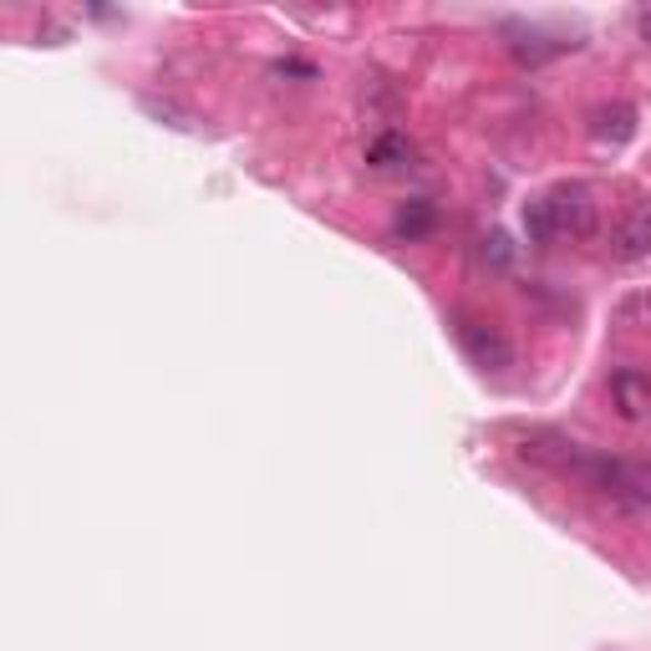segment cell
I'll return each instance as SVG.
<instances>
[{
	"mask_svg": "<svg viewBox=\"0 0 651 651\" xmlns=\"http://www.w3.org/2000/svg\"><path fill=\"white\" fill-rule=\"evenodd\" d=\"M641 37H647V46H651V11L641 16Z\"/></svg>",
	"mask_w": 651,
	"mask_h": 651,
	"instance_id": "10",
	"label": "cell"
},
{
	"mask_svg": "<svg viewBox=\"0 0 651 651\" xmlns=\"http://www.w3.org/2000/svg\"><path fill=\"white\" fill-rule=\"evenodd\" d=\"M427 225H433V209H427L423 199H413L407 209H397V235L417 239V235H427Z\"/></svg>",
	"mask_w": 651,
	"mask_h": 651,
	"instance_id": "7",
	"label": "cell"
},
{
	"mask_svg": "<svg viewBox=\"0 0 651 651\" xmlns=\"http://www.w3.org/2000/svg\"><path fill=\"white\" fill-rule=\"evenodd\" d=\"M576 474L596 494H606L616 509H627V514L651 509V458H601V453H586Z\"/></svg>",
	"mask_w": 651,
	"mask_h": 651,
	"instance_id": "1",
	"label": "cell"
},
{
	"mask_svg": "<svg viewBox=\"0 0 651 651\" xmlns=\"http://www.w3.org/2000/svg\"><path fill=\"white\" fill-rule=\"evenodd\" d=\"M606 250L616 265H641L651 255V204H631L606 235Z\"/></svg>",
	"mask_w": 651,
	"mask_h": 651,
	"instance_id": "3",
	"label": "cell"
},
{
	"mask_svg": "<svg viewBox=\"0 0 651 651\" xmlns=\"http://www.w3.org/2000/svg\"><path fill=\"white\" fill-rule=\"evenodd\" d=\"M611 402L627 423H647L651 417V372H641V366L611 372Z\"/></svg>",
	"mask_w": 651,
	"mask_h": 651,
	"instance_id": "5",
	"label": "cell"
},
{
	"mask_svg": "<svg viewBox=\"0 0 651 651\" xmlns=\"http://www.w3.org/2000/svg\"><path fill=\"white\" fill-rule=\"evenodd\" d=\"M631 133H637V107L631 102H606V107L590 113V138L596 143L621 148V143H631Z\"/></svg>",
	"mask_w": 651,
	"mask_h": 651,
	"instance_id": "6",
	"label": "cell"
},
{
	"mask_svg": "<svg viewBox=\"0 0 651 651\" xmlns=\"http://www.w3.org/2000/svg\"><path fill=\"white\" fill-rule=\"evenodd\" d=\"M484 260H488V265H499V270L514 260V245H509V235H504V229H494V235L484 239Z\"/></svg>",
	"mask_w": 651,
	"mask_h": 651,
	"instance_id": "9",
	"label": "cell"
},
{
	"mask_svg": "<svg viewBox=\"0 0 651 651\" xmlns=\"http://www.w3.org/2000/svg\"><path fill=\"white\" fill-rule=\"evenodd\" d=\"M458 341H464V351L474 356V366H484V372H504V366H514V347H509V337H504L499 326L464 321L458 326Z\"/></svg>",
	"mask_w": 651,
	"mask_h": 651,
	"instance_id": "4",
	"label": "cell"
},
{
	"mask_svg": "<svg viewBox=\"0 0 651 651\" xmlns=\"http://www.w3.org/2000/svg\"><path fill=\"white\" fill-rule=\"evenodd\" d=\"M397 158H407V143H402L397 133H388V138H376L372 148H366V163H372V168H392Z\"/></svg>",
	"mask_w": 651,
	"mask_h": 651,
	"instance_id": "8",
	"label": "cell"
},
{
	"mask_svg": "<svg viewBox=\"0 0 651 651\" xmlns=\"http://www.w3.org/2000/svg\"><path fill=\"white\" fill-rule=\"evenodd\" d=\"M539 204L555 239H586L596 229V194L586 184H555L550 194H539Z\"/></svg>",
	"mask_w": 651,
	"mask_h": 651,
	"instance_id": "2",
	"label": "cell"
}]
</instances>
